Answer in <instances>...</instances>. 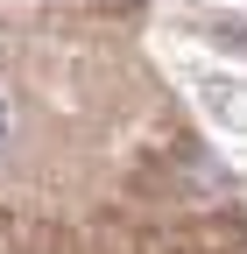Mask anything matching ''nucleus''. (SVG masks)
<instances>
[{"label": "nucleus", "mask_w": 247, "mask_h": 254, "mask_svg": "<svg viewBox=\"0 0 247 254\" xmlns=\"http://www.w3.org/2000/svg\"><path fill=\"white\" fill-rule=\"evenodd\" d=\"M212 99H219V113H226V120H240V127H247V99H233L219 78H212Z\"/></svg>", "instance_id": "nucleus-1"}, {"label": "nucleus", "mask_w": 247, "mask_h": 254, "mask_svg": "<svg viewBox=\"0 0 247 254\" xmlns=\"http://www.w3.org/2000/svg\"><path fill=\"white\" fill-rule=\"evenodd\" d=\"M0 127H7V113H0Z\"/></svg>", "instance_id": "nucleus-2"}]
</instances>
